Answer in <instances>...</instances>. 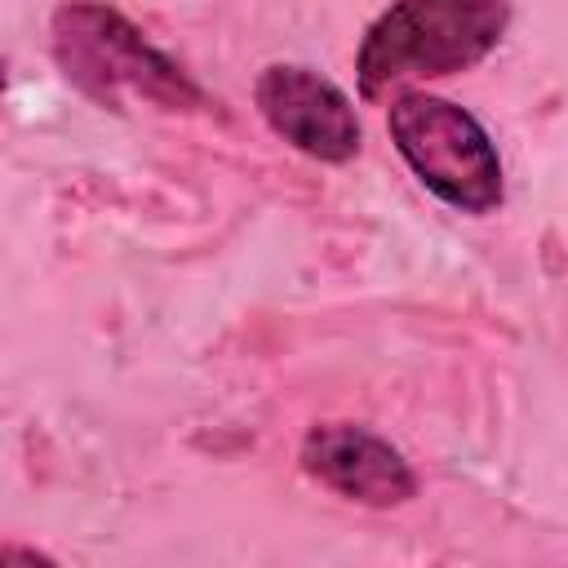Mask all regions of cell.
Here are the masks:
<instances>
[{"label": "cell", "instance_id": "3", "mask_svg": "<svg viewBox=\"0 0 568 568\" xmlns=\"http://www.w3.org/2000/svg\"><path fill=\"white\" fill-rule=\"evenodd\" d=\"M386 133L417 182L457 213H493L506 195L501 155L488 129L457 102L404 89L386 111Z\"/></svg>", "mask_w": 568, "mask_h": 568}, {"label": "cell", "instance_id": "2", "mask_svg": "<svg viewBox=\"0 0 568 568\" xmlns=\"http://www.w3.org/2000/svg\"><path fill=\"white\" fill-rule=\"evenodd\" d=\"M49 36L67 80L102 106H120L124 93L155 102L164 111L204 106L200 84L169 53H160L124 13L98 0H67L53 13Z\"/></svg>", "mask_w": 568, "mask_h": 568}, {"label": "cell", "instance_id": "1", "mask_svg": "<svg viewBox=\"0 0 568 568\" xmlns=\"http://www.w3.org/2000/svg\"><path fill=\"white\" fill-rule=\"evenodd\" d=\"M510 27V0H390L364 31L355 80L364 102L479 67Z\"/></svg>", "mask_w": 568, "mask_h": 568}, {"label": "cell", "instance_id": "4", "mask_svg": "<svg viewBox=\"0 0 568 568\" xmlns=\"http://www.w3.org/2000/svg\"><path fill=\"white\" fill-rule=\"evenodd\" d=\"M253 102L275 138L320 164H346L359 155L364 129L355 102L328 75L302 62H271L253 84Z\"/></svg>", "mask_w": 568, "mask_h": 568}, {"label": "cell", "instance_id": "5", "mask_svg": "<svg viewBox=\"0 0 568 568\" xmlns=\"http://www.w3.org/2000/svg\"><path fill=\"white\" fill-rule=\"evenodd\" d=\"M297 462L328 493H337L346 501H359V506H373V510L404 506L417 493V475H413L408 457L390 439H382V435H373L368 426H355V422L311 426L306 439H302Z\"/></svg>", "mask_w": 568, "mask_h": 568}]
</instances>
